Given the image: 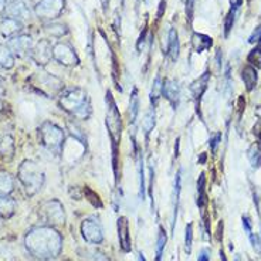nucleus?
Masks as SVG:
<instances>
[{"mask_svg": "<svg viewBox=\"0 0 261 261\" xmlns=\"http://www.w3.org/2000/svg\"><path fill=\"white\" fill-rule=\"evenodd\" d=\"M24 247L36 260H54L61 254L63 237L53 226H37L24 236Z\"/></svg>", "mask_w": 261, "mask_h": 261, "instance_id": "f257e3e1", "label": "nucleus"}, {"mask_svg": "<svg viewBox=\"0 0 261 261\" xmlns=\"http://www.w3.org/2000/svg\"><path fill=\"white\" fill-rule=\"evenodd\" d=\"M59 104L65 112L71 114L79 119H88L91 115V101L88 94L81 88L63 90L59 95Z\"/></svg>", "mask_w": 261, "mask_h": 261, "instance_id": "f03ea898", "label": "nucleus"}, {"mask_svg": "<svg viewBox=\"0 0 261 261\" xmlns=\"http://www.w3.org/2000/svg\"><path fill=\"white\" fill-rule=\"evenodd\" d=\"M17 179L21 183L26 195L34 196L43 188L46 180V173L34 161H24L19 166Z\"/></svg>", "mask_w": 261, "mask_h": 261, "instance_id": "7ed1b4c3", "label": "nucleus"}, {"mask_svg": "<svg viewBox=\"0 0 261 261\" xmlns=\"http://www.w3.org/2000/svg\"><path fill=\"white\" fill-rule=\"evenodd\" d=\"M40 142L43 148L47 149L50 153L59 155L63 150L64 145V130L53 122H44L39 129Z\"/></svg>", "mask_w": 261, "mask_h": 261, "instance_id": "20e7f679", "label": "nucleus"}, {"mask_svg": "<svg viewBox=\"0 0 261 261\" xmlns=\"http://www.w3.org/2000/svg\"><path fill=\"white\" fill-rule=\"evenodd\" d=\"M107 128L111 135L112 145H117L119 138H121V130H122V121H121V114L118 111L117 104L112 98L111 92H107Z\"/></svg>", "mask_w": 261, "mask_h": 261, "instance_id": "39448f33", "label": "nucleus"}, {"mask_svg": "<svg viewBox=\"0 0 261 261\" xmlns=\"http://www.w3.org/2000/svg\"><path fill=\"white\" fill-rule=\"evenodd\" d=\"M40 213L43 216V219L46 220V223L48 226H63L65 223V212L64 206L56 200V199H51V200H47L41 204L40 207Z\"/></svg>", "mask_w": 261, "mask_h": 261, "instance_id": "423d86ee", "label": "nucleus"}, {"mask_svg": "<svg viewBox=\"0 0 261 261\" xmlns=\"http://www.w3.org/2000/svg\"><path fill=\"white\" fill-rule=\"evenodd\" d=\"M65 7V0H40L34 6V13L40 20L53 21L59 19Z\"/></svg>", "mask_w": 261, "mask_h": 261, "instance_id": "0eeeda50", "label": "nucleus"}, {"mask_svg": "<svg viewBox=\"0 0 261 261\" xmlns=\"http://www.w3.org/2000/svg\"><path fill=\"white\" fill-rule=\"evenodd\" d=\"M33 87H36L40 94H43L48 98L61 94L64 90V84L59 79H56L51 74H46V72L34 75Z\"/></svg>", "mask_w": 261, "mask_h": 261, "instance_id": "6e6552de", "label": "nucleus"}, {"mask_svg": "<svg viewBox=\"0 0 261 261\" xmlns=\"http://www.w3.org/2000/svg\"><path fill=\"white\" fill-rule=\"evenodd\" d=\"M53 59L64 67H74V65H79L80 63L79 56L74 51V48L70 44L61 43V41L53 46Z\"/></svg>", "mask_w": 261, "mask_h": 261, "instance_id": "1a4fd4ad", "label": "nucleus"}, {"mask_svg": "<svg viewBox=\"0 0 261 261\" xmlns=\"http://www.w3.org/2000/svg\"><path fill=\"white\" fill-rule=\"evenodd\" d=\"M81 234L84 237L85 242L90 243V244H99L104 240L102 226L94 217L85 219L84 222L81 223Z\"/></svg>", "mask_w": 261, "mask_h": 261, "instance_id": "9d476101", "label": "nucleus"}, {"mask_svg": "<svg viewBox=\"0 0 261 261\" xmlns=\"http://www.w3.org/2000/svg\"><path fill=\"white\" fill-rule=\"evenodd\" d=\"M30 57L37 65H47L53 59V46L48 40H40L37 44H34L30 51Z\"/></svg>", "mask_w": 261, "mask_h": 261, "instance_id": "9b49d317", "label": "nucleus"}, {"mask_svg": "<svg viewBox=\"0 0 261 261\" xmlns=\"http://www.w3.org/2000/svg\"><path fill=\"white\" fill-rule=\"evenodd\" d=\"M7 46L13 51L14 56H26V54H30L34 43H33L32 36L17 34V36H14V37L9 40Z\"/></svg>", "mask_w": 261, "mask_h": 261, "instance_id": "f8f14e48", "label": "nucleus"}, {"mask_svg": "<svg viewBox=\"0 0 261 261\" xmlns=\"http://www.w3.org/2000/svg\"><path fill=\"white\" fill-rule=\"evenodd\" d=\"M5 14H6V17H12V19H16L19 20V21H21V20L30 19L32 12H30V7L27 6L26 2L17 0V2L10 3V5L5 9Z\"/></svg>", "mask_w": 261, "mask_h": 261, "instance_id": "ddd939ff", "label": "nucleus"}, {"mask_svg": "<svg viewBox=\"0 0 261 261\" xmlns=\"http://www.w3.org/2000/svg\"><path fill=\"white\" fill-rule=\"evenodd\" d=\"M118 239H119V246L124 253H129L132 250V242H130L129 233V222L128 219L121 216L118 219Z\"/></svg>", "mask_w": 261, "mask_h": 261, "instance_id": "4468645a", "label": "nucleus"}, {"mask_svg": "<svg viewBox=\"0 0 261 261\" xmlns=\"http://www.w3.org/2000/svg\"><path fill=\"white\" fill-rule=\"evenodd\" d=\"M162 94L170 104L173 107H177L179 101H180V85L177 84V81L175 80H166L163 83Z\"/></svg>", "mask_w": 261, "mask_h": 261, "instance_id": "2eb2a0df", "label": "nucleus"}, {"mask_svg": "<svg viewBox=\"0 0 261 261\" xmlns=\"http://www.w3.org/2000/svg\"><path fill=\"white\" fill-rule=\"evenodd\" d=\"M21 30H23V24L19 20L12 19V17H5L0 21V33H2L3 37L12 39L14 36L20 34Z\"/></svg>", "mask_w": 261, "mask_h": 261, "instance_id": "dca6fc26", "label": "nucleus"}, {"mask_svg": "<svg viewBox=\"0 0 261 261\" xmlns=\"http://www.w3.org/2000/svg\"><path fill=\"white\" fill-rule=\"evenodd\" d=\"M14 150H16V146H14V139L10 135H5V137L0 138V158L3 161H12L14 156Z\"/></svg>", "mask_w": 261, "mask_h": 261, "instance_id": "f3484780", "label": "nucleus"}, {"mask_svg": "<svg viewBox=\"0 0 261 261\" xmlns=\"http://www.w3.org/2000/svg\"><path fill=\"white\" fill-rule=\"evenodd\" d=\"M213 44L212 37L202 34V33H195L192 36V47L196 53H202L204 50H209L210 47Z\"/></svg>", "mask_w": 261, "mask_h": 261, "instance_id": "a211bd4d", "label": "nucleus"}, {"mask_svg": "<svg viewBox=\"0 0 261 261\" xmlns=\"http://www.w3.org/2000/svg\"><path fill=\"white\" fill-rule=\"evenodd\" d=\"M180 51V44H179V36L175 29H170L169 36H168V56L172 61H176Z\"/></svg>", "mask_w": 261, "mask_h": 261, "instance_id": "6ab92c4d", "label": "nucleus"}, {"mask_svg": "<svg viewBox=\"0 0 261 261\" xmlns=\"http://www.w3.org/2000/svg\"><path fill=\"white\" fill-rule=\"evenodd\" d=\"M242 79L244 81V85L247 88V91H253L257 85V81H258V74H257V70L251 65H247L244 67L242 71Z\"/></svg>", "mask_w": 261, "mask_h": 261, "instance_id": "aec40b11", "label": "nucleus"}, {"mask_svg": "<svg viewBox=\"0 0 261 261\" xmlns=\"http://www.w3.org/2000/svg\"><path fill=\"white\" fill-rule=\"evenodd\" d=\"M14 67V54L6 44H0V68L12 70Z\"/></svg>", "mask_w": 261, "mask_h": 261, "instance_id": "412c9836", "label": "nucleus"}, {"mask_svg": "<svg viewBox=\"0 0 261 261\" xmlns=\"http://www.w3.org/2000/svg\"><path fill=\"white\" fill-rule=\"evenodd\" d=\"M210 79V74L209 72H204L200 79L195 81L193 84L190 85V91L193 94V97L197 99V98H200L203 95V92L206 91V88H207V83H209Z\"/></svg>", "mask_w": 261, "mask_h": 261, "instance_id": "4be33fe9", "label": "nucleus"}, {"mask_svg": "<svg viewBox=\"0 0 261 261\" xmlns=\"http://www.w3.org/2000/svg\"><path fill=\"white\" fill-rule=\"evenodd\" d=\"M16 210V202L12 200L9 196H5L0 193V216L5 217H10Z\"/></svg>", "mask_w": 261, "mask_h": 261, "instance_id": "5701e85b", "label": "nucleus"}, {"mask_svg": "<svg viewBox=\"0 0 261 261\" xmlns=\"http://www.w3.org/2000/svg\"><path fill=\"white\" fill-rule=\"evenodd\" d=\"M14 179L7 172H0V193L9 196L13 193Z\"/></svg>", "mask_w": 261, "mask_h": 261, "instance_id": "b1692460", "label": "nucleus"}, {"mask_svg": "<svg viewBox=\"0 0 261 261\" xmlns=\"http://www.w3.org/2000/svg\"><path fill=\"white\" fill-rule=\"evenodd\" d=\"M80 258L81 261H108L107 255L95 248H85L83 251H80Z\"/></svg>", "mask_w": 261, "mask_h": 261, "instance_id": "393cba45", "label": "nucleus"}, {"mask_svg": "<svg viewBox=\"0 0 261 261\" xmlns=\"http://www.w3.org/2000/svg\"><path fill=\"white\" fill-rule=\"evenodd\" d=\"M248 159L254 168H260L261 166V144L255 142L250 146L248 149Z\"/></svg>", "mask_w": 261, "mask_h": 261, "instance_id": "a878e982", "label": "nucleus"}, {"mask_svg": "<svg viewBox=\"0 0 261 261\" xmlns=\"http://www.w3.org/2000/svg\"><path fill=\"white\" fill-rule=\"evenodd\" d=\"M162 90H163V81L161 79V75H158L153 84H152V90H150V102L153 105L158 104L159 98L162 95Z\"/></svg>", "mask_w": 261, "mask_h": 261, "instance_id": "bb28decb", "label": "nucleus"}, {"mask_svg": "<svg viewBox=\"0 0 261 261\" xmlns=\"http://www.w3.org/2000/svg\"><path fill=\"white\" fill-rule=\"evenodd\" d=\"M46 32L48 34H51V37H63L67 34V26L61 24V23H51V24H47Z\"/></svg>", "mask_w": 261, "mask_h": 261, "instance_id": "cd10ccee", "label": "nucleus"}, {"mask_svg": "<svg viewBox=\"0 0 261 261\" xmlns=\"http://www.w3.org/2000/svg\"><path fill=\"white\" fill-rule=\"evenodd\" d=\"M166 246V233L162 227L159 228V233H158V240H156V248H155V253H156V261L162 260L163 250Z\"/></svg>", "mask_w": 261, "mask_h": 261, "instance_id": "c85d7f7f", "label": "nucleus"}, {"mask_svg": "<svg viewBox=\"0 0 261 261\" xmlns=\"http://www.w3.org/2000/svg\"><path fill=\"white\" fill-rule=\"evenodd\" d=\"M247 61L250 63L251 67L254 68H261V46H257L255 48H253L250 54H248Z\"/></svg>", "mask_w": 261, "mask_h": 261, "instance_id": "c756f323", "label": "nucleus"}, {"mask_svg": "<svg viewBox=\"0 0 261 261\" xmlns=\"http://www.w3.org/2000/svg\"><path fill=\"white\" fill-rule=\"evenodd\" d=\"M204 183H206V179H204V175H200L199 180H197V204L199 207H203L204 203H206V195H204Z\"/></svg>", "mask_w": 261, "mask_h": 261, "instance_id": "7c9ffc66", "label": "nucleus"}, {"mask_svg": "<svg viewBox=\"0 0 261 261\" xmlns=\"http://www.w3.org/2000/svg\"><path fill=\"white\" fill-rule=\"evenodd\" d=\"M138 112H139V98H138L137 90H135L134 94H132V97H130V111H129L130 122H135V121H137Z\"/></svg>", "mask_w": 261, "mask_h": 261, "instance_id": "2f4dec72", "label": "nucleus"}, {"mask_svg": "<svg viewBox=\"0 0 261 261\" xmlns=\"http://www.w3.org/2000/svg\"><path fill=\"white\" fill-rule=\"evenodd\" d=\"M192 243H193V224L189 223L186 226V231H185V251L190 254L192 251Z\"/></svg>", "mask_w": 261, "mask_h": 261, "instance_id": "473e14b6", "label": "nucleus"}, {"mask_svg": "<svg viewBox=\"0 0 261 261\" xmlns=\"http://www.w3.org/2000/svg\"><path fill=\"white\" fill-rule=\"evenodd\" d=\"M153 126H155V114H153V111L146 112L144 121H142V128L146 134H149L150 130L153 129Z\"/></svg>", "mask_w": 261, "mask_h": 261, "instance_id": "72a5a7b5", "label": "nucleus"}, {"mask_svg": "<svg viewBox=\"0 0 261 261\" xmlns=\"http://www.w3.org/2000/svg\"><path fill=\"white\" fill-rule=\"evenodd\" d=\"M234 20H236V10L234 9H231L230 12H228L227 17H226V21H224V36L227 37L230 32H231V29H233V24H234Z\"/></svg>", "mask_w": 261, "mask_h": 261, "instance_id": "f704fd0d", "label": "nucleus"}, {"mask_svg": "<svg viewBox=\"0 0 261 261\" xmlns=\"http://www.w3.org/2000/svg\"><path fill=\"white\" fill-rule=\"evenodd\" d=\"M144 163H142V159L139 161V197H141V200H144L145 199V175H144V166H142Z\"/></svg>", "mask_w": 261, "mask_h": 261, "instance_id": "c9c22d12", "label": "nucleus"}, {"mask_svg": "<svg viewBox=\"0 0 261 261\" xmlns=\"http://www.w3.org/2000/svg\"><path fill=\"white\" fill-rule=\"evenodd\" d=\"M250 236V242L253 244V248H254V251L257 254H261V237L258 234H255V233H251Z\"/></svg>", "mask_w": 261, "mask_h": 261, "instance_id": "e433bc0d", "label": "nucleus"}, {"mask_svg": "<svg viewBox=\"0 0 261 261\" xmlns=\"http://www.w3.org/2000/svg\"><path fill=\"white\" fill-rule=\"evenodd\" d=\"M195 3H196V0H186V17H188V20H189V23H192V20H193Z\"/></svg>", "mask_w": 261, "mask_h": 261, "instance_id": "4c0bfd02", "label": "nucleus"}, {"mask_svg": "<svg viewBox=\"0 0 261 261\" xmlns=\"http://www.w3.org/2000/svg\"><path fill=\"white\" fill-rule=\"evenodd\" d=\"M220 141H222V135L220 134H216V135L210 138V148H212V152H216L217 146L220 144Z\"/></svg>", "mask_w": 261, "mask_h": 261, "instance_id": "58836bf2", "label": "nucleus"}, {"mask_svg": "<svg viewBox=\"0 0 261 261\" xmlns=\"http://www.w3.org/2000/svg\"><path fill=\"white\" fill-rule=\"evenodd\" d=\"M248 41H250V43H258V41H261V27H257V29H255L254 33L250 36Z\"/></svg>", "mask_w": 261, "mask_h": 261, "instance_id": "ea45409f", "label": "nucleus"}, {"mask_svg": "<svg viewBox=\"0 0 261 261\" xmlns=\"http://www.w3.org/2000/svg\"><path fill=\"white\" fill-rule=\"evenodd\" d=\"M243 226L246 228V231H247L248 234H251L253 231H251V224H250V219L248 217H243Z\"/></svg>", "mask_w": 261, "mask_h": 261, "instance_id": "a19ab883", "label": "nucleus"}, {"mask_svg": "<svg viewBox=\"0 0 261 261\" xmlns=\"http://www.w3.org/2000/svg\"><path fill=\"white\" fill-rule=\"evenodd\" d=\"M210 260V254L207 250H202V253H200V255H199V258H197V261H209Z\"/></svg>", "mask_w": 261, "mask_h": 261, "instance_id": "79ce46f5", "label": "nucleus"}, {"mask_svg": "<svg viewBox=\"0 0 261 261\" xmlns=\"http://www.w3.org/2000/svg\"><path fill=\"white\" fill-rule=\"evenodd\" d=\"M230 3H231V9H234V10H237L239 7L242 6V3H243V0H230Z\"/></svg>", "mask_w": 261, "mask_h": 261, "instance_id": "37998d69", "label": "nucleus"}, {"mask_svg": "<svg viewBox=\"0 0 261 261\" xmlns=\"http://www.w3.org/2000/svg\"><path fill=\"white\" fill-rule=\"evenodd\" d=\"M5 3H6V0H0V13L5 12V9H6V7H5Z\"/></svg>", "mask_w": 261, "mask_h": 261, "instance_id": "c03bdc74", "label": "nucleus"}, {"mask_svg": "<svg viewBox=\"0 0 261 261\" xmlns=\"http://www.w3.org/2000/svg\"><path fill=\"white\" fill-rule=\"evenodd\" d=\"M3 111H5V102H3V101L0 99V114H2Z\"/></svg>", "mask_w": 261, "mask_h": 261, "instance_id": "a18cd8bd", "label": "nucleus"}, {"mask_svg": "<svg viewBox=\"0 0 261 261\" xmlns=\"http://www.w3.org/2000/svg\"><path fill=\"white\" fill-rule=\"evenodd\" d=\"M101 3H102V7H104V9H107L108 3H110V0H101Z\"/></svg>", "mask_w": 261, "mask_h": 261, "instance_id": "49530a36", "label": "nucleus"}, {"mask_svg": "<svg viewBox=\"0 0 261 261\" xmlns=\"http://www.w3.org/2000/svg\"><path fill=\"white\" fill-rule=\"evenodd\" d=\"M5 94V88H3V85H2V83H0V97Z\"/></svg>", "mask_w": 261, "mask_h": 261, "instance_id": "de8ad7c7", "label": "nucleus"}, {"mask_svg": "<svg viewBox=\"0 0 261 261\" xmlns=\"http://www.w3.org/2000/svg\"><path fill=\"white\" fill-rule=\"evenodd\" d=\"M3 227V217H2V216H0V228Z\"/></svg>", "mask_w": 261, "mask_h": 261, "instance_id": "09e8293b", "label": "nucleus"}, {"mask_svg": "<svg viewBox=\"0 0 261 261\" xmlns=\"http://www.w3.org/2000/svg\"><path fill=\"white\" fill-rule=\"evenodd\" d=\"M9 2H10V3H13V2H17V0H9Z\"/></svg>", "mask_w": 261, "mask_h": 261, "instance_id": "8fccbe9b", "label": "nucleus"}, {"mask_svg": "<svg viewBox=\"0 0 261 261\" xmlns=\"http://www.w3.org/2000/svg\"><path fill=\"white\" fill-rule=\"evenodd\" d=\"M236 261H239V260H236Z\"/></svg>", "mask_w": 261, "mask_h": 261, "instance_id": "3c124183", "label": "nucleus"}]
</instances>
